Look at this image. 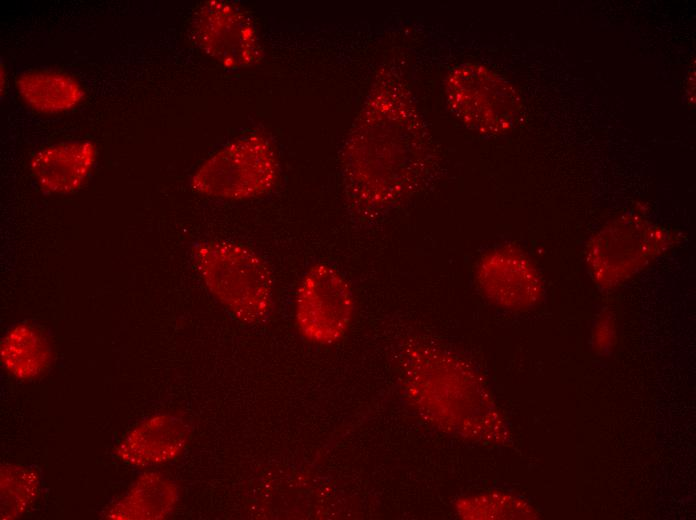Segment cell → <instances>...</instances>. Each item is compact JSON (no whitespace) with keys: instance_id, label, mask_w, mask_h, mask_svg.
Returning <instances> with one entry per match:
<instances>
[{"instance_id":"obj_10","label":"cell","mask_w":696,"mask_h":520,"mask_svg":"<svg viewBox=\"0 0 696 520\" xmlns=\"http://www.w3.org/2000/svg\"><path fill=\"white\" fill-rule=\"evenodd\" d=\"M177 501L174 482L149 472L141 475L106 515L112 519H162L173 511Z\"/></svg>"},{"instance_id":"obj_11","label":"cell","mask_w":696,"mask_h":520,"mask_svg":"<svg viewBox=\"0 0 696 520\" xmlns=\"http://www.w3.org/2000/svg\"><path fill=\"white\" fill-rule=\"evenodd\" d=\"M15 85L21 99L29 107L46 114L68 111L84 97L79 82L58 71H28L17 77Z\"/></svg>"},{"instance_id":"obj_3","label":"cell","mask_w":696,"mask_h":520,"mask_svg":"<svg viewBox=\"0 0 696 520\" xmlns=\"http://www.w3.org/2000/svg\"><path fill=\"white\" fill-rule=\"evenodd\" d=\"M279 164L270 142L251 135L228 143L195 171L191 186L199 194L223 200H247L269 192Z\"/></svg>"},{"instance_id":"obj_2","label":"cell","mask_w":696,"mask_h":520,"mask_svg":"<svg viewBox=\"0 0 696 520\" xmlns=\"http://www.w3.org/2000/svg\"><path fill=\"white\" fill-rule=\"evenodd\" d=\"M194 268L208 291L237 320L260 324L274 303L272 273L251 248L228 240H203L192 247Z\"/></svg>"},{"instance_id":"obj_13","label":"cell","mask_w":696,"mask_h":520,"mask_svg":"<svg viewBox=\"0 0 696 520\" xmlns=\"http://www.w3.org/2000/svg\"><path fill=\"white\" fill-rule=\"evenodd\" d=\"M462 519L530 518L531 507L519 498L506 494H482L460 498L455 504Z\"/></svg>"},{"instance_id":"obj_8","label":"cell","mask_w":696,"mask_h":520,"mask_svg":"<svg viewBox=\"0 0 696 520\" xmlns=\"http://www.w3.org/2000/svg\"><path fill=\"white\" fill-rule=\"evenodd\" d=\"M189 438L186 424L170 414H159L144 420L118 443V459L135 467L163 464L176 459Z\"/></svg>"},{"instance_id":"obj_12","label":"cell","mask_w":696,"mask_h":520,"mask_svg":"<svg viewBox=\"0 0 696 520\" xmlns=\"http://www.w3.org/2000/svg\"><path fill=\"white\" fill-rule=\"evenodd\" d=\"M1 362L7 372L21 380L43 374L51 361L50 345L43 333L30 324H17L3 337Z\"/></svg>"},{"instance_id":"obj_9","label":"cell","mask_w":696,"mask_h":520,"mask_svg":"<svg viewBox=\"0 0 696 520\" xmlns=\"http://www.w3.org/2000/svg\"><path fill=\"white\" fill-rule=\"evenodd\" d=\"M96 157V147L90 141L63 142L38 151L31 159L30 170L44 191L68 194L82 186Z\"/></svg>"},{"instance_id":"obj_14","label":"cell","mask_w":696,"mask_h":520,"mask_svg":"<svg viewBox=\"0 0 696 520\" xmlns=\"http://www.w3.org/2000/svg\"><path fill=\"white\" fill-rule=\"evenodd\" d=\"M38 476L20 466H5L1 470L2 518L21 515L34 501L38 493Z\"/></svg>"},{"instance_id":"obj_6","label":"cell","mask_w":696,"mask_h":520,"mask_svg":"<svg viewBox=\"0 0 696 520\" xmlns=\"http://www.w3.org/2000/svg\"><path fill=\"white\" fill-rule=\"evenodd\" d=\"M476 278L483 294L505 309H528L540 298L541 282L536 269L515 248L500 247L484 255Z\"/></svg>"},{"instance_id":"obj_7","label":"cell","mask_w":696,"mask_h":520,"mask_svg":"<svg viewBox=\"0 0 696 520\" xmlns=\"http://www.w3.org/2000/svg\"><path fill=\"white\" fill-rule=\"evenodd\" d=\"M660 238L647 226L610 229L592 244L589 262L594 275L603 285L629 277L657 252Z\"/></svg>"},{"instance_id":"obj_5","label":"cell","mask_w":696,"mask_h":520,"mask_svg":"<svg viewBox=\"0 0 696 520\" xmlns=\"http://www.w3.org/2000/svg\"><path fill=\"white\" fill-rule=\"evenodd\" d=\"M197 45L218 62L241 68L258 61L260 47L255 30L238 8L223 1H208L192 19Z\"/></svg>"},{"instance_id":"obj_1","label":"cell","mask_w":696,"mask_h":520,"mask_svg":"<svg viewBox=\"0 0 696 520\" xmlns=\"http://www.w3.org/2000/svg\"><path fill=\"white\" fill-rule=\"evenodd\" d=\"M404 389L432 425L472 440L500 436L501 421L481 381L451 354L419 346L406 357Z\"/></svg>"},{"instance_id":"obj_4","label":"cell","mask_w":696,"mask_h":520,"mask_svg":"<svg viewBox=\"0 0 696 520\" xmlns=\"http://www.w3.org/2000/svg\"><path fill=\"white\" fill-rule=\"evenodd\" d=\"M353 315L354 296L347 279L327 263L311 265L295 295L294 317L300 335L310 343L334 344L347 333Z\"/></svg>"}]
</instances>
